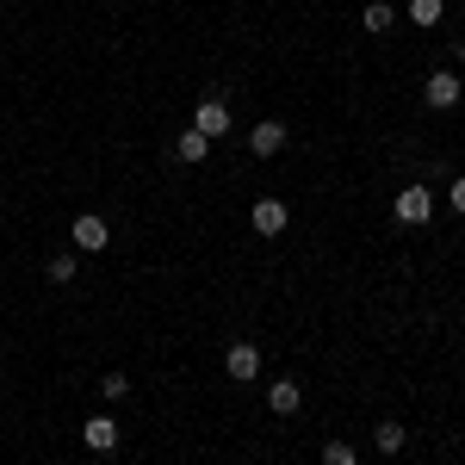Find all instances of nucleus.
I'll return each instance as SVG.
<instances>
[{"instance_id": "obj_1", "label": "nucleus", "mask_w": 465, "mask_h": 465, "mask_svg": "<svg viewBox=\"0 0 465 465\" xmlns=\"http://www.w3.org/2000/svg\"><path fill=\"white\" fill-rule=\"evenodd\" d=\"M429 217H434V193L429 186H403V193H397V223L416 230V223H429Z\"/></svg>"}, {"instance_id": "obj_2", "label": "nucleus", "mask_w": 465, "mask_h": 465, "mask_svg": "<svg viewBox=\"0 0 465 465\" xmlns=\"http://www.w3.org/2000/svg\"><path fill=\"white\" fill-rule=\"evenodd\" d=\"M223 372H230L236 385H254V379H261V348H254V341H236V348L223 354Z\"/></svg>"}, {"instance_id": "obj_3", "label": "nucleus", "mask_w": 465, "mask_h": 465, "mask_svg": "<svg viewBox=\"0 0 465 465\" xmlns=\"http://www.w3.org/2000/svg\"><path fill=\"white\" fill-rule=\"evenodd\" d=\"M69 236H74V249H81V254H100V249L112 242L106 217H94V212H87V217H74V230H69Z\"/></svg>"}, {"instance_id": "obj_4", "label": "nucleus", "mask_w": 465, "mask_h": 465, "mask_svg": "<svg viewBox=\"0 0 465 465\" xmlns=\"http://www.w3.org/2000/svg\"><path fill=\"white\" fill-rule=\"evenodd\" d=\"M422 100H429L434 112H453V106H460V81H453L447 69H434L429 81H422Z\"/></svg>"}, {"instance_id": "obj_5", "label": "nucleus", "mask_w": 465, "mask_h": 465, "mask_svg": "<svg viewBox=\"0 0 465 465\" xmlns=\"http://www.w3.org/2000/svg\"><path fill=\"white\" fill-rule=\"evenodd\" d=\"M81 447H87V453H112V447H118V422H112V416H87V422H81Z\"/></svg>"}, {"instance_id": "obj_6", "label": "nucleus", "mask_w": 465, "mask_h": 465, "mask_svg": "<svg viewBox=\"0 0 465 465\" xmlns=\"http://www.w3.org/2000/svg\"><path fill=\"white\" fill-rule=\"evenodd\" d=\"M193 131H199V137H223V131H230V106H223V100H199Z\"/></svg>"}, {"instance_id": "obj_7", "label": "nucleus", "mask_w": 465, "mask_h": 465, "mask_svg": "<svg viewBox=\"0 0 465 465\" xmlns=\"http://www.w3.org/2000/svg\"><path fill=\"white\" fill-rule=\"evenodd\" d=\"M249 223H254V236H280V230H286V205H280V199H254Z\"/></svg>"}, {"instance_id": "obj_8", "label": "nucleus", "mask_w": 465, "mask_h": 465, "mask_svg": "<svg viewBox=\"0 0 465 465\" xmlns=\"http://www.w3.org/2000/svg\"><path fill=\"white\" fill-rule=\"evenodd\" d=\"M298 403H304V385H298V379L267 385V410H273V416H298Z\"/></svg>"}, {"instance_id": "obj_9", "label": "nucleus", "mask_w": 465, "mask_h": 465, "mask_svg": "<svg viewBox=\"0 0 465 465\" xmlns=\"http://www.w3.org/2000/svg\"><path fill=\"white\" fill-rule=\"evenodd\" d=\"M249 149H254V155H280V149H286V124H280V118L254 124V131H249Z\"/></svg>"}, {"instance_id": "obj_10", "label": "nucleus", "mask_w": 465, "mask_h": 465, "mask_svg": "<svg viewBox=\"0 0 465 465\" xmlns=\"http://www.w3.org/2000/svg\"><path fill=\"white\" fill-rule=\"evenodd\" d=\"M174 155H180V162H205V155H212V137H199V131H186V137L174 143Z\"/></svg>"}, {"instance_id": "obj_11", "label": "nucleus", "mask_w": 465, "mask_h": 465, "mask_svg": "<svg viewBox=\"0 0 465 465\" xmlns=\"http://www.w3.org/2000/svg\"><path fill=\"white\" fill-rule=\"evenodd\" d=\"M372 440H379V453H403V440H410V434H403V422H379Z\"/></svg>"}, {"instance_id": "obj_12", "label": "nucleus", "mask_w": 465, "mask_h": 465, "mask_svg": "<svg viewBox=\"0 0 465 465\" xmlns=\"http://www.w3.org/2000/svg\"><path fill=\"white\" fill-rule=\"evenodd\" d=\"M391 25H397V13L385 0H372V6H366V32H391Z\"/></svg>"}, {"instance_id": "obj_13", "label": "nucleus", "mask_w": 465, "mask_h": 465, "mask_svg": "<svg viewBox=\"0 0 465 465\" xmlns=\"http://www.w3.org/2000/svg\"><path fill=\"white\" fill-rule=\"evenodd\" d=\"M100 397H106V403H124V397H131V379H124V372H106V379H100Z\"/></svg>"}, {"instance_id": "obj_14", "label": "nucleus", "mask_w": 465, "mask_h": 465, "mask_svg": "<svg viewBox=\"0 0 465 465\" xmlns=\"http://www.w3.org/2000/svg\"><path fill=\"white\" fill-rule=\"evenodd\" d=\"M322 465H360V453L348 440H329V447H322Z\"/></svg>"}, {"instance_id": "obj_15", "label": "nucleus", "mask_w": 465, "mask_h": 465, "mask_svg": "<svg viewBox=\"0 0 465 465\" xmlns=\"http://www.w3.org/2000/svg\"><path fill=\"white\" fill-rule=\"evenodd\" d=\"M410 19L416 25H440V0H410Z\"/></svg>"}, {"instance_id": "obj_16", "label": "nucleus", "mask_w": 465, "mask_h": 465, "mask_svg": "<svg viewBox=\"0 0 465 465\" xmlns=\"http://www.w3.org/2000/svg\"><path fill=\"white\" fill-rule=\"evenodd\" d=\"M50 280L69 286V280H74V254H50Z\"/></svg>"}, {"instance_id": "obj_17", "label": "nucleus", "mask_w": 465, "mask_h": 465, "mask_svg": "<svg viewBox=\"0 0 465 465\" xmlns=\"http://www.w3.org/2000/svg\"><path fill=\"white\" fill-rule=\"evenodd\" d=\"M447 199H453V212H460V217H465V174H460V180H453V186H447Z\"/></svg>"}]
</instances>
